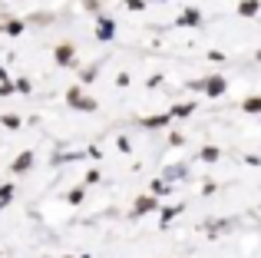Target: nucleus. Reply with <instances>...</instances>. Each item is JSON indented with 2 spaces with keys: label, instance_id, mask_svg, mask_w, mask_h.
<instances>
[{
  "label": "nucleus",
  "instance_id": "obj_1",
  "mask_svg": "<svg viewBox=\"0 0 261 258\" xmlns=\"http://www.w3.org/2000/svg\"><path fill=\"white\" fill-rule=\"evenodd\" d=\"M205 90H208V96H222V93H225V80L222 76H212V80H205Z\"/></svg>",
  "mask_w": 261,
  "mask_h": 258
},
{
  "label": "nucleus",
  "instance_id": "obj_2",
  "mask_svg": "<svg viewBox=\"0 0 261 258\" xmlns=\"http://www.w3.org/2000/svg\"><path fill=\"white\" fill-rule=\"evenodd\" d=\"M70 106H80V110H96V103H93V99L80 96V90H73V93H70Z\"/></svg>",
  "mask_w": 261,
  "mask_h": 258
},
{
  "label": "nucleus",
  "instance_id": "obj_3",
  "mask_svg": "<svg viewBox=\"0 0 261 258\" xmlns=\"http://www.w3.org/2000/svg\"><path fill=\"white\" fill-rule=\"evenodd\" d=\"M30 162H33V152H23L17 162H13V172H23V169H30Z\"/></svg>",
  "mask_w": 261,
  "mask_h": 258
},
{
  "label": "nucleus",
  "instance_id": "obj_4",
  "mask_svg": "<svg viewBox=\"0 0 261 258\" xmlns=\"http://www.w3.org/2000/svg\"><path fill=\"white\" fill-rule=\"evenodd\" d=\"M70 57H73V46H70V43H63V46L57 50V60H60V63H70Z\"/></svg>",
  "mask_w": 261,
  "mask_h": 258
},
{
  "label": "nucleus",
  "instance_id": "obj_5",
  "mask_svg": "<svg viewBox=\"0 0 261 258\" xmlns=\"http://www.w3.org/2000/svg\"><path fill=\"white\" fill-rule=\"evenodd\" d=\"M149 209H155V199H142L139 205H136V215H142V212H149Z\"/></svg>",
  "mask_w": 261,
  "mask_h": 258
},
{
  "label": "nucleus",
  "instance_id": "obj_6",
  "mask_svg": "<svg viewBox=\"0 0 261 258\" xmlns=\"http://www.w3.org/2000/svg\"><path fill=\"white\" fill-rule=\"evenodd\" d=\"M245 110H248V113H258V110H261V99H258V96L245 99Z\"/></svg>",
  "mask_w": 261,
  "mask_h": 258
},
{
  "label": "nucleus",
  "instance_id": "obj_7",
  "mask_svg": "<svg viewBox=\"0 0 261 258\" xmlns=\"http://www.w3.org/2000/svg\"><path fill=\"white\" fill-rule=\"evenodd\" d=\"M169 123V116H152V119H146V126H166Z\"/></svg>",
  "mask_w": 261,
  "mask_h": 258
},
{
  "label": "nucleus",
  "instance_id": "obj_8",
  "mask_svg": "<svg viewBox=\"0 0 261 258\" xmlns=\"http://www.w3.org/2000/svg\"><path fill=\"white\" fill-rule=\"evenodd\" d=\"M99 37H102V40L113 37V23H102V27H99Z\"/></svg>",
  "mask_w": 261,
  "mask_h": 258
},
{
  "label": "nucleus",
  "instance_id": "obj_9",
  "mask_svg": "<svg viewBox=\"0 0 261 258\" xmlns=\"http://www.w3.org/2000/svg\"><path fill=\"white\" fill-rule=\"evenodd\" d=\"M192 110H195V106H178V110L172 113V116H189V113H192Z\"/></svg>",
  "mask_w": 261,
  "mask_h": 258
},
{
  "label": "nucleus",
  "instance_id": "obj_10",
  "mask_svg": "<svg viewBox=\"0 0 261 258\" xmlns=\"http://www.w3.org/2000/svg\"><path fill=\"white\" fill-rule=\"evenodd\" d=\"M255 10H258V4H245V7H242V13H245V17H251Z\"/></svg>",
  "mask_w": 261,
  "mask_h": 258
},
{
  "label": "nucleus",
  "instance_id": "obj_11",
  "mask_svg": "<svg viewBox=\"0 0 261 258\" xmlns=\"http://www.w3.org/2000/svg\"><path fill=\"white\" fill-rule=\"evenodd\" d=\"M4 123L10 126V129H17V126H20V119H17V116H4Z\"/></svg>",
  "mask_w": 261,
  "mask_h": 258
}]
</instances>
